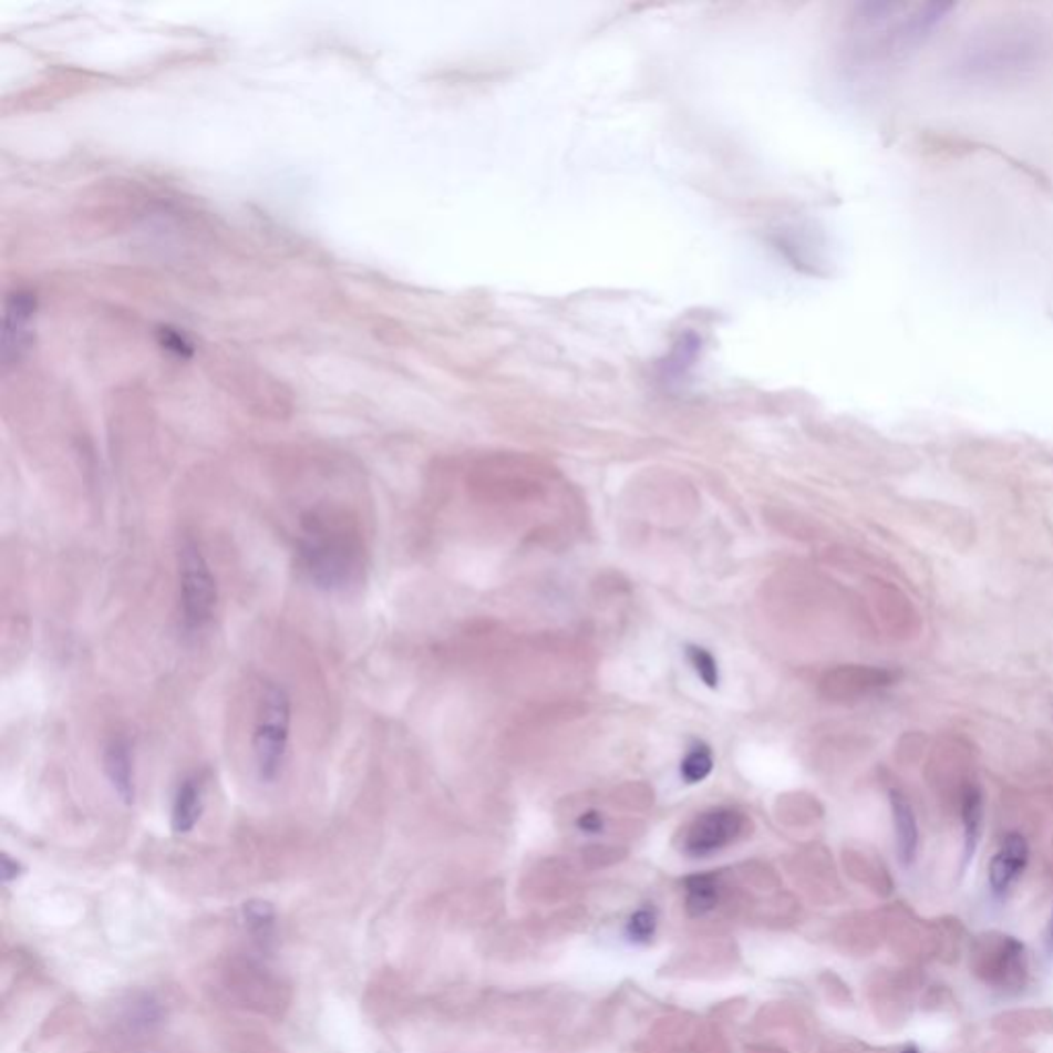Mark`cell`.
<instances>
[{"label":"cell","instance_id":"cell-14","mask_svg":"<svg viewBox=\"0 0 1053 1053\" xmlns=\"http://www.w3.org/2000/svg\"><path fill=\"white\" fill-rule=\"evenodd\" d=\"M712 767H714L712 751L708 750L706 745H698L681 762V778L688 784H698L710 776Z\"/></svg>","mask_w":1053,"mask_h":1053},{"label":"cell","instance_id":"cell-1","mask_svg":"<svg viewBox=\"0 0 1053 1053\" xmlns=\"http://www.w3.org/2000/svg\"><path fill=\"white\" fill-rule=\"evenodd\" d=\"M359 531L335 513H309L299 541V560L319 589L335 591L354 582L362 570Z\"/></svg>","mask_w":1053,"mask_h":1053},{"label":"cell","instance_id":"cell-2","mask_svg":"<svg viewBox=\"0 0 1053 1053\" xmlns=\"http://www.w3.org/2000/svg\"><path fill=\"white\" fill-rule=\"evenodd\" d=\"M1045 54L1037 31L1012 28L983 35L969 45L961 59V71L978 81H1009L1033 71Z\"/></svg>","mask_w":1053,"mask_h":1053},{"label":"cell","instance_id":"cell-8","mask_svg":"<svg viewBox=\"0 0 1053 1053\" xmlns=\"http://www.w3.org/2000/svg\"><path fill=\"white\" fill-rule=\"evenodd\" d=\"M1029 863V844L1021 834L1004 837L990 863V887L995 895H1006L1023 875Z\"/></svg>","mask_w":1053,"mask_h":1053},{"label":"cell","instance_id":"cell-13","mask_svg":"<svg viewBox=\"0 0 1053 1053\" xmlns=\"http://www.w3.org/2000/svg\"><path fill=\"white\" fill-rule=\"evenodd\" d=\"M961 813H963V827H966V863H969L980 842L981 823H983V794L978 786H967Z\"/></svg>","mask_w":1053,"mask_h":1053},{"label":"cell","instance_id":"cell-4","mask_svg":"<svg viewBox=\"0 0 1053 1053\" xmlns=\"http://www.w3.org/2000/svg\"><path fill=\"white\" fill-rule=\"evenodd\" d=\"M179 582L184 621L189 630H200L217 607V582L203 551L192 541L179 549Z\"/></svg>","mask_w":1053,"mask_h":1053},{"label":"cell","instance_id":"cell-21","mask_svg":"<svg viewBox=\"0 0 1053 1053\" xmlns=\"http://www.w3.org/2000/svg\"><path fill=\"white\" fill-rule=\"evenodd\" d=\"M901 1053H918V1052H916V1050H913V1047H909V1050H904V1052H901Z\"/></svg>","mask_w":1053,"mask_h":1053},{"label":"cell","instance_id":"cell-11","mask_svg":"<svg viewBox=\"0 0 1053 1053\" xmlns=\"http://www.w3.org/2000/svg\"><path fill=\"white\" fill-rule=\"evenodd\" d=\"M891 808H894L895 834L897 848L904 865H911L918 851V823L911 811L908 798L901 793H891Z\"/></svg>","mask_w":1053,"mask_h":1053},{"label":"cell","instance_id":"cell-17","mask_svg":"<svg viewBox=\"0 0 1053 1053\" xmlns=\"http://www.w3.org/2000/svg\"><path fill=\"white\" fill-rule=\"evenodd\" d=\"M246 920L254 932L266 937L275 923V909L266 901H251L246 906Z\"/></svg>","mask_w":1053,"mask_h":1053},{"label":"cell","instance_id":"cell-7","mask_svg":"<svg viewBox=\"0 0 1053 1053\" xmlns=\"http://www.w3.org/2000/svg\"><path fill=\"white\" fill-rule=\"evenodd\" d=\"M985 980L998 988H1021L1026 980V951L1016 938L998 937L988 944Z\"/></svg>","mask_w":1053,"mask_h":1053},{"label":"cell","instance_id":"cell-10","mask_svg":"<svg viewBox=\"0 0 1053 1053\" xmlns=\"http://www.w3.org/2000/svg\"><path fill=\"white\" fill-rule=\"evenodd\" d=\"M204 798L203 784L196 778L184 780L175 794L174 811H172V827L175 834H189L203 815Z\"/></svg>","mask_w":1053,"mask_h":1053},{"label":"cell","instance_id":"cell-6","mask_svg":"<svg viewBox=\"0 0 1053 1053\" xmlns=\"http://www.w3.org/2000/svg\"><path fill=\"white\" fill-rule=\"evenodd\" d=\"M35 297L25 290L9 295L4 307V335H2V361L4 364L19 361L33 340L35 328Z\"/></svg>","mask_w":1053,"mask_h":1053},{"label":"cell","instance_id":"cell-19","mask_svg":"<svg viewBox=\"0 0 1053 1053\" xmlns=\"http://www.w3.org/2000/svg\"><path fill=\"white\" fill-rule=\"evenodd\" d=\"M163 344H165L167 348H172V350H175L177 354H186V352L189 350V344L186 342V340H184V335L169 332V330H165V332H163Z\"/></svg>","mask_w":1053,"mask_h":1053},{"label":"cell","instance_id":"cell-12","mask_svg":"<svg viewBox=\"0 0 1053 1053\" xmlns=\"http://www.w3.org/2000/svg\"><path fill=\"white\" fill-rule=\"evenodd\" d=\"M685 904L692 916H704L716 908L719 877L712 873H702L685 880Z\"/></svg>","mask_w":1053,"mask_h":1053},{"label":"cell","instance_id":"cell-18","mask_svg":"<svg viewBox=\"0 0 1053 1053\" xmlns=\"http://www.w3.org/2000/svg\"><path fill=\"white\" fill-rule=\"evenodd\" d=\"M577 825L578 829L585 834H599L603 829V817L597 811H589L578 817Z\"/></svg>","mask_w":1053,"mask_h":1053},{"label":"cell","instance_id":"cell-5","mask_svg":"<svg viewBox=\"0 0 1053 1053\" xmlns=\"http://www.w3.org/2000/svg\"><path fill=\"white\" fill-rule=\"evenodd\" d=\"M745 817L733 808H714L695 817L685 834L681 848L693 858H704L736 842L745 829Z\"/></svg>","mask_w":1053,"mask_h":1053},{"label":"cell","instance_id":"cell-20","mask_svg":"<svg viewBox=\"0 0 1053 1053\" xmlns=\"http://www.w3.org/2000/svg\"><path fill=\"white\" fill-rule=\"evenodd\" d=\"M0 868H2V880H4V882H11V880L17 879V877L21 875V870H23L21 865H19L17 860H13L9 854H2V865H0Z\"/></svg>","mask_w":1053,"mask_h":1053},{"label":"cell","instance_id":"cell-16","mask_svg":"<svg viewBox=\"0 0 1053 1053\" xmlns=\"http://www.w3.org/2000/svg\"><path fill=\"white\" fill-rule=\"evenodd\" d=\"M657 930V913L654 909L640 908L630 916L628 922V937L634 942H649L654 937Z\"/></svg>","mask_w":1053,"mask_h":1053},{"label":"cell","instance_id":"cell-15","mask_svg":"<svg viewBox=\"0 0 1053 1053\" xmlns=\"http://www.w3.org/2000/svg\"><path fill=\"white\" fill-rule=\"evenodd\" d=\"M688 659H690V663L693 664L698 678L702 679L708 688H716V685H719V664H716L714 657H712L706 649H702V647H688Z\"/></svg>","mask_w":1053,"mask_h":1053},{"label":"cell","instance_id":"cell-3","mask_svg":"<svg viewBox=\"0 0 1053 1053\" xmlns=\"http://www.w3.org/2000/svg\"><path fill=\"white\" fill-rule=\"evenodd\" d=\"M290 735V698L278 685H270L261 698L260 714L254 733V753L264 782H275L285 764Z\"/></svg>","mask_w":1053,"mask_h":1053},{"label":"cell","instance_id":"cell-9","mask_svg":"<svg viewBox=\"0 0 1053 1053\" xmlns=\"http://www.w3.org/2000/svg\"><path fill=\"white\" fill-rule=\"evenodd\" d=\"M103 764H105V774L112 782V788L126 805H132L134 803V772H132L128 743L120 739L112 741L105 750Z\"/></svg>","mask_w":1053,"mask_h":1053}]
</instances>
